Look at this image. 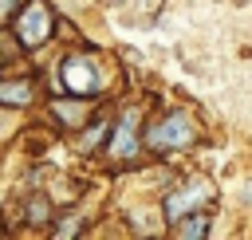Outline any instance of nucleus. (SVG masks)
Masks as SVG:
<instances>
[{"label":"nucleus","mask_w":252,"mask_h":240,"mask_svg":"<svg viewBox=\"0 0 252 240\" xmlns=\"http://www.w3.org/2000/svg\"><path fill=\"white\" fill-rule=\"evenodd\" d=\"M110 157L118 161V157H134L138 153V114L134 110H126L122 114V122L114 126V134H110Z\"/></svg>","instance_id":"39448f33"},{"label":"nucleus","mask_w":252,"mask_h":240,"mask_svg":"<svg viewBox=\"0 0 252 240\" xmlns=\"http://www.w3.org/2000/svg\"><path fill=\"white\" fill-rule=\"evenodd\" d=\"M59 87L67 94H79V98H91L98 90V59L91 51H75L59 63Z\"/></svg>","instance_id":"7ed1b4c3"},{"label":"nucleus","mask_w":252,"mask_h":240,"mask_svg":"<svg viewBox=\"0 0 252 240\" xmlns=\"http://www.w3.org/2000/svg\"><path fill=\"white\" fill-rule=\"evenodd\" d=\"M213 193H209V181H185V185H177L173 193H165V216L169 220H177V216H185V212H197L205 201H209Z\"/></svg>","instance_id":"20e7f679"},{"label":"nucleus","mask_w":252,"mask_h":240,"mask_svg":"<svg viewBox=\"0 0 252 240\" xmlns=\"http://www.w3.org/2000/svg\"><path fill=\"white\" fill-rule=\"evenodd\" d=\"M55 31V16L47 8V0H24L16 12V39L20 47H43Z\"/></svg>","instance_id":"f03ea898"},{"label":"nucleus","mask_w":252,"mask_h":240,"mask_svg":"<svg viewBox=\"0 0 252 240\" xmlns=\"http://www.w3.org/2000/svg\"><path fill=\"white\" fill-rule=\"evenodd\" d=\"M35 98V83L28 79H0V106H28Z\"/></svg>","instance_id":"0eeeda50"},{"label":"nucleus","mask_w":252,"mask_h":240,"mask_svg":"<svg viewBox=\"0 0 252 240\" xmlns=\"http://www.w3.org/2000/svg\"><path fill=\"white\" fill-rule=\"evenodd\" d=\"M142 142L150 153H177V150H189L197 142V122L189 110H165L158 118L146 122L142 130Z\"/></svg>","instance_id":"f257e3e1"},{"label":"nucleus","mask_w":252,"mask_h":240,"mask_svg":"<svg viewBox=\"0 0 252 240\" xmlns=\"http://www.w3.org/2000/svg\"><path fill=\"white\" fill-rule=\"evenodd\" d=\"M51 114L63 122V130H79L83 126V118H87V98H79V94H71V98H55L51 102Z\"/></svg>","instance_id":"423d86ee"},{"label":"nucleus","mask_w":252,"mask_h":240,"mask_svg":"<svg viewBox=\"0 0 252 240\" xmlns=\"http://www.w3.org/2000/svg\"><path fill=\"white\" fill-rule=\"evenodd\" d=\"M244 205H252V177L244 181Z\"/></svg>","instance_id":"f8f14e48"},{"label":"nucleus","mask_w":252,"mask_h":240,"mask_svg":"<svg viewBox=\"0 0 252 240\" xmlns=\"http://www.w3.org/2000/svg\"><path fill=\"white\" fill-rule=\"evenodd\" d=\"M83 130H87V134L79 138V150H83V153L98 150V146H102V142L110 138V122H94V126H83Z\"/></svg>","instance_id":"1a4fd4ad"},{"label":"nucleus","mask_w":252,"mask_h":240,"mask_svg":"<svg viewBox=\"0 0 252 240\" xmlns=\"http://www.w3.org/2000/svg\"><path fill=\"white\" fill-rule=\"evenodd\" d=\"M205 224H209V220H205L201 212H185V216H177L173 236H193V240H197V236H205V232H209Z\"/></svg>","instance_id":"6e6552de"},{"label":"nucleus","mask_w":252,"mask_h":240,"mask_svg":"<svg viewBox=\"0 0 252 240\" xmlns=\"http://www.w3.org/2000/svg\"><path fill=\"white\" fill-rule=\"evenodd\" d=\"M28 220H32V224H47V220H51V205H47L43 193H32V201H28Z\"/></svg>","instance_id":"9d476101"},{"label":"nucleus","mask_w":252,"mask_h":240,"mask_svg":"<svg viewBox=\"0 0 252 240\" xmlns=\"http://www.w3.org/2000/svg\"><path fill=\"white\" fill-rule=\"evenodd\" d=\"M16 4H20V0H0V24H4V20H12V16L20 12Z\"/></svg>","instance_id":"9b49d317"}]
</instances>
